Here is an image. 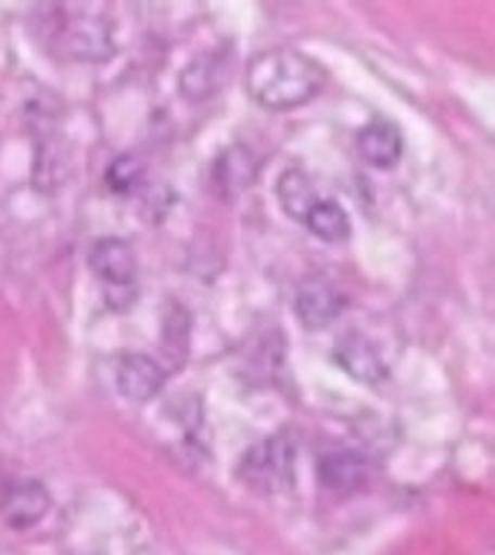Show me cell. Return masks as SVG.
Wrapping results in <instances>:
<instances>
[{"label": "cell", "mask_w": 495, "mask_h": 555, "mask_svg": "<svg viewBox=\"0 0 495 555\" xmlns=\"http://www.w3.org/2000/svg\"><path fill=\"white\" fill-rule=\"evenodd\" d=\"M325 87V69L293 47H272L246 64V93L269 111H290L310 102Z\"/></svg>", "instance_id": "1"}, {"label": "cell", "mask_w": 495, "mask_h": 555, "mask_svg": "<svg viewBox=\"0 0 495 555\" xmlns=\"http://www.w3.org/2000/svg\"><path fill=\"white\" fill-rule=\"evenodd\" d=\"M55 50L76 61H104L113 52L111 21L90 9L59 12Z\"/></svg>", "instance_id": "2"}, {"label": "cell", "mask_w": 495, "mask_h": 555, "mask_svg": "<svg viewBox=\"0 0 495 555\" xmlns=\"http://www.w3.org/2000/svg\"><path fill=\"white\" fill-rule=\"evenodd\" d=\"M238 477L258 494L284 489L293 477V442L284 437H267V440L255 442L243 454Z\"/></svg>", "instance_id": "3"}, {"label": "cell", "mask_w": 495, "mask_h": 555, "mask_svg": "<svg viewBox=\"0 0 495 555\" xmlns=\"http://www.w3.org/2000/svg\"><path fill=\"white\" fill-rule=\"evenodd\" d=\"M345 310V295L339 293L337 284H330L325 278H310L299 286L295 293V312L302 319L304 327L321 330L330 321H337Z\"/></svg>", "instance_id": "4"}, {"label": "cell", "mask_w": 495, "mask_h": 555, "mask_svg": "<svg viewBox=\"0 0 495 555\" xmlns=\"http://www.w3.org/2000/svg\"><path fill=\"white\" fill-rule=\"evenodd\" d=\"M50 509V492L38 480H12L0 494V515L9 527L29 529Z\"/></svg>", "instance_id": "5"}, {"label": "cell", "mask_w": 495, "mask_h": 555, "mask_svg": "<svg viewBox=\"0 0 495 555\" xmlns=\"http://www.w3.org/2000/svg\"><path fill=\"white\" fill-rule=\"evenodd\" d=\"M333 362L347 373V376H354L359 382H373L385 379V359H382L380 347L373 345L371 338H365L363 333H347L337 341L333 347Z\"/></svg>", "instance_id": "6"}, {"label": "cell", "mask_w": 495, "mask_h": 555, "mask_svg": "<svg viewBox=\"0 0 495 555\" xmlns=\"http://www.w3.org/2000/svg\"><path fill=\"white\" fill-rule=\"evenodd\" d=\"M163 364L145 353H128L122 356L119 367H116V388L122 397L134 399V402H148L154 399L165 385Z\"/></svg>", "instance_id": "7"}, {"label": "cell", "mask_w": 495, "mask_h": 555, "mask_svg": "<svg viewBox=\"0 0 495 555\" xmlns=\"http://www.w3.org/2000/svg\"><path fill=\"white\" fill-rule=\"evenodd\" d=\"M90 269L107 286H130L137 278V255L134 246L122 237H102L90 249Z\"/></svg>", "instance_id": "8"}, {"label": "cell", "mask_w": 495, "mask_h": 555, "mask_svg": "<svg viewBox=\"0 0 495 555\" xmlns=\"http://www.w3.org/2000/svg\"><path fill=\"white\" fill-rule=\"evenodd\" d=\"M368 477H371L368 460L354 451H333L319 460V483L325 492L354 494L368 483Z\"/></svg>", "instance_id": "9"}, {"label": "cell", "mask_w": 495, "mask_h": 555, "mask_svg": "<svg viewBox=\"0 0 495 555\" xmlns=\"http://www.w3.org/2000/svg\"><path fill=\"white\" fill-rule=\"evenodd\" d=\"M356 147L373 168H391L403 156V133L394 121L371 119L356 133Z\"/></svg>", "instance_id": "10"}, {"label": "cell", "mask_w": 495, "mask_h": 555, "mask_svg": "<svg viewBox=\"0 0 495 555\" xmlns=\"http://www.w3.org/2000/svg\"><path fill=\"white\" fill-rule=\"evenodd\" d=\"M258 177V159L246 145L226 147L215 159V189L224 197H234L255 182Z\"/></svg>", "instance_id": "11"}, {"label": "cell", "mask_w": 495, "mask_h": 555, "mask_svg": "<svg viewBox=\"0 0 495 555\" xmlns=\"http://www.w3.org/2000/svg\"><path fill=\"white\" fill-rule=\"evenodd\" d=\"M278 203L284 208L287 215L293 220H302L310 215V208L319 203V191L313 185V180L302 168H287L281 177H278Z\"/></svg>", "instance_id": "12"}, {"label": "cell", "mask_w": 495, "mask_h": 555, "mask_svg": "<svg viewBox=\"0 0 495 555\" xmlns=\"http://www.w3.org/2000/svg\"><path fill=\"white\" fill-rule=\"evenodd\" d=\"M224 61L215 52H203L194 61L186 64L180 76V90L189 99H208L212 93H217V87L224 85Z\"/></svg>", "instance_id": "13"}, {"label": "cell", "mask_w": 495, "mask_h": 555, "mask_svg": "<svg viewBox=\"0 0 495 555\" xmlns=\"http://www.w3.org/2000/svg\"><path fill=\"white\" fill-rule=\"evenodd\" d=\"M304 225L325 243H342L351 234V220L337 199H319L310 208V215L304 217Z\"/></svg>", "instance_id": "14"}, {"label": "cell", "mask_w": 495, "mask_h": 555, "mask_svg": "<svg viewBox=\"0 0 495 555\" xmlns=\"http://www.w3.org/2000/svg\"><path fill=\"white\" fill-rule=\"evenodd\" d=\"M139 180H142V163H139L137 156H116L111 163V168H107V185H111V191H116V194H125V191L137 189Z\"/></svg>", "instance_id": "15"}]
</instances>
